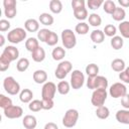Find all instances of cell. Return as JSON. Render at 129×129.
I'll list each match as a JSON object with an SVG mask.
<instances>
[{"label":"cell","instance_id":"cell-13","mask_svg":"<svg viewBox=\"0 0 129 129\" xmlns=\"http://www.w3.org/2000/svg\"><path fill=\"white\" fill-rule=\"evenodd\" d=\"M24 28L28 32H36L39 30V21L34 18H29L24 22Z\"/></svg>","mask_w":129,"mask_h":129},{"label":"cell","instance_id":"cell-12","mask_svg":"<svg viewBox=\"0 0 129 129\" xmlns=\"http://www.w3.org/2000/svg\"><path fill=\"white\" fill-rule=\"evenodd\" d=\"M116 120L121 123V124H125V125H129V110L128 109H122V110H118L116 115Z\"/></svg>","mask_w":129,"mask_h":129},{"label":"cell","instance_id":"cell-29","mask_svg":"<svg viewBox=\"0 0 129 129\" xmlns=\"http://www.w3.org/2000/svg\"><path fill=\"white\" fill-rule=\"evenodd\" d=\"M73 12H74V16H75V18H77V19L80 20L81 22L88 18V10H87L86 7H84V8H80V9H76V10H73Z\"/></svg>","mask_w":129,"mask_h":129},{"label":"cell","instance_id":"cell-30","mask_svg":"<svg viewBox=\"0 0 129 129\" xmlns=\"http://www.w3.org/2000/svg\"><path fill=\"white\" fill-rule=\"evenodd\" d=\"M86 74L90 78H95L99 74V67L96 63H89L86 67Z\"/></svg>","mask_w":129,"mask_h":129},{"label":"cell","instance_id":"cell-4","mask_svg":"<svg viewBox=\"0 0 129 129\" xmlns=\"http://www.w3.org/2000/svg\"><path fill=\"white\" fill-rule=\"evenodd\" d=\"M107 97H108V93L106 89H96L92 94L91 103L96 108L104 106L105 101L107 100Z\"/></svg>","mask_w":129,"mask_h":129},{"label":"cell","instance_id":"cell-16","mask_svg":"<svg viewBox=\"0 0 129 129\" xmlns=\"http://www.w3.org/2000/svg\"><path fill=\"white\" fill-rule=\"evenodd\" d=\"M90 37H91V40L94 42V43H102L105 39V33L103 30H100V29H95L91 32L90 34Z\"/></svg>","mask_w":129,"mask_h":129},{"label":"cell","instance_id":"cell-19","mask_svg":"<svg viewBox=\"0 0 129 129\" xmlns=\"http://www.w3.org/2000/svg\"><path fill=\"white\" fill-rule=\"evenodd\" d=\"M31 56H32V59L36 62H41L44 60L45 58V50L43 47L39 46L38 48H36L33 52H31Z\"/></svg>","mask_w":129,"mask_h":129},{"label":"cell","instance_id":"cell-34","mask_svg":"<svg viewBox=\"0 0 129 129\" xmlns=\"http://www.w3.org/2000/svg\"><path fill=\"white\" fill-rule=\"evenodd\" d=\"M116 4L113 0H107L103 3V9L107 14H112L114 10L116 9Z\"/></svg>","mask_w":129,"mask_h":129},{"label":"cell","instance_id":"cell-18","mask_svg":"<svg viewBox=\"0 0 129 129\" xmlns=\"http://www.w3.org/2000/svg\"><path fill=\"white\" fill-rule=\"evenodd\" d=\"M33 98V93L30 89H23L19 93V100L22 103H30Z\"/></svg>","mask_w":129,"mask_h":129},{"label":"cell","instance_id":"cell-9","mask_svg":"<svg viewBox=\"0 0 129 129\" xmlns=\"http://www.w3.org/2000/svg\"><path fill=\"white\" fill-rule=\"evenodd\" d=\"M56 85L52 82H46L43 84L41 89V97L42 99H53L56 92Z\"/></svg>","mask_w":129,"mask_h":129},{"label":"cell","instance_id":"cell-25","mask_svg":"<svg viewBox=\"0 0 129 129\" xmlns=\"http://www.w3.org/2000/svg\"><path fill=\"white\" fill-rule=\"evenodd\" d=\"M49 9L52 13L58 14L62 11V3L59 0H50L49 1Z\"/></svg>","mask_w":129,"mask_h":129},{"label":"cell","instance_id":"cell-52","mask_svg":"<svg viewBox=\"0 0 129 129\" xmlns=\"http://www.w3.org/2000/svg\"><path fill=\"white\" fill-rule=\"evenodd\" d=\"M121 7H129V0H118Z\"/></svg>","mask_w":129,"mask_h":129},{"label":"cell","instance_id":"cell-17","mask_svg":"<svg viewBox=\"0 0 129 129\" xmlns=\"http://www.w3.org/2000/svg\"><path fill=\"white\" fill-rule=\"evenodd\" d=\"M38 47H39V40L36 37H28L25 40V48L28 51L33 52Z\"/></svg>","mask_w":129,"mask_h":129},{"label":"cell","instance_id":"cell-28","mask_svg":"<svg viewBox=\"0 0 129 129\" xmlns=\"http://www.w3.org/2000/svg\"><path fill=\"white\" fill-rule=\"evenodd\" d=\"M89 30H90L89 24L86 23V22H84V21L79 22V23L76 25V27H75V31H76L78 34H80V35H85V34H87V33L89 32Z\"/></svg>","mask_w":129,"mask_h":129},{"label":"cell","instance_id":"cell-26","mask_svg":"<svg viewBox=\"0 0 129 129\" xmlns=\"http://www.w3.org/2000/svg\"><path fill=\"white\" fill-rule=\"evenodd\" d=\"M56 89H57V92L60 94V95H67L70 93V90H71V84L67 81H60L57 86H56Z\"/></svg>","mask_w":129,"mask_h":129},{"label":"cell","instance_id":"cell-7","mask_svg":"<svg viewBox=\"0 0 129 129\" xmlns=\"http://www.w3.org/2000/svg\"><path fill=\"white\" fill-rule=\"evenodd\" d=\"M71 87L74 90L81 89L85 84V76L80 70H74L71 75Z\"/></svg>","mask_w":129,"mask_h":129},{"label":"cell","instance_id":"cell-6","mask_svg":"<svg viewBox=\"0 0 129 129\" xmlns=\"http://www.w3.org/2000/svg\"><path fill=\"white\" fill-rule=\"evenodd\" d=\"M79 119V112L76 109H69L64 113V116L62 117V125L67 128L74 127Z\"/></svg>","mask_w":129,"mask_h":129},{"label":"cell","instance_id":"cell-53","mask_svg":"<svg viewBox=\"0 0 129 129\" xmlns=\"http://www.w3.org/2000/svg\"><path fill=\"white\" fill-rule=\"evenodd\" d=\"M4 43H5V37L3 34L0 35V46H4Z\"/></svg>","mask_w":129,"mask_h":129},{"label":"cell","instance_id":"cell-8","mask_svg":"<svg viewBox=\"0 0 129 129\" xmlns=\"http://www.w3.org/2000/svg\"><path fill=\"white\" fill-rule=\"evenodd\" d=\"M109 94L112 98L114 99H118V98H122L127 94V88L123 83H114L110 89H109Z\"/></svg>","mask_w":129,"mask_h":129},{"label":"cell","instance_id":"cell-23","mask_svg":"<svg viewBox=\"0 0 129 129\" xmlns=\"http://www.w3.org/2000/svg\"><path fill=\"white\" fill-rule=\"evenodd\" d=\"M110 44L112 46L113 49L115 50H119L123 47V44H124V40H123V37L122 36H119V35H115L114 37L111 38L110 40Z\"/></svg>","mask_w":129,"mask_h":129},{"label":"cell","instance_id":"cell-32","mask_svg":"<svg viewBox=\"0 0 129 129\" xmlns=\"http://www.w3.org/2000/svg\"><path fill=\"white\" fill-rule=\"evenodd\" d=\"M28 67H29V59L26 57H21L16 62V69L18 72L23 73L28 69Z\"/></svg>","mask_w":129,"mask_h":129},{"label":"cell","instance_id":"cell-24","mask_svg":"<svg viewBox=\"0 0 129 129\" xmlns=\"http://www.w3.org/2000/svg\"><path fill=\"white\" fill-rule=\"evenodd\" d=\"M51 56L54 60H61L66 56V49L61 46H56L52 49Z\"/></svg>","mask_w":129,"mask_h":129},{"label":"cell","instance_id":"cell-38","mask_svg":"<svg viewBox=\"0 0 129 129\" xmlns=\"http://www.w3.org/2000/svg\"><path fill=\"white\" fill-rule=\"evenodd\" d=\"M56 68L60 69V70H61V71H63L64 73L69 74V73H71V72H72L73 64H72V62H71L70 60H61V61L57 64V67H56Z\"/></svg>","mask_w":129,"mask_h":129},{"label":"cell","instance_id":"cell-45","mask_svg":"<svg viewBox=\"0 0 129 129\" xmlns=\"http://www.w3.org/2000/svg\"><path fill=\"white\" fill-rule=\"evenodd\" d=\"M85 5H86L85 0H73L72 1V8H73V10L84 8V7H86Z\"/></svg>","mask_w":129,"mask_h":129},{"label":"cell","instance_id":"cell-5","mask_svg":"<svg viewBox=\"0 0 129 129\" xmlns=\"http://www.w3.org/2000/svg\"><path fill=\"white\" fill-rule=\"evenodd\" d=\"M3 88L9 95H17L20 92V85L13 77H6L3 81Z\"/></svg>","mask_w":129,"mask_h":129},{"label":"cell","instance_id":"cell-10","mask_svg":"<svg viewBox=\"0 0 129 129\" xmlns=\"http://www.w3.org/2000/svg\"><path fill=\"white\" fill-rule=\"evenodd\" d=\"M3 113H4V116L8 119H17L23 115V109L20 106L12 105V106L4 109Z\"/></svg>","mask_w":129,"mask_h":129},{"label":"cell","instance_id":"cell-14","mask_svg":"<svg viewBox=\"0 0 129 129\" xmlns=\"http://www.w3.org/2000/svg\"><path fill=\"white\" fill-rule=\"evenodd\" d=\"M32 79L36 84H45L47 81V74L44 70H36L32 75Z\"/></svg>","mask_w":129,"mask_h":129},{"label":"cell","instance_id":"cell-40","mask_svg":"<svg viewBox=\"0 0 129 129\" xmlns=\"http://www.w3.org/2000/svg\"><path fill=\"white\" fill-rule=\"evenodd\" d=\"M12 105H13L12 104V100L9 97H6L3 94L0 95V107L3 110L6 109V108H8V107H10V106H12Z\"/></svg>","mask_w":129,"mask_h":129},{"label":"cell","instance_id":"cell-11","mask_svg":"<svg viewBox=\"0 0 129 129\" xmlns=\"http://www.w3.org/2000/svg\"><path fill=\"white\" fill-rule=\"evenodd\" d=\"M2 53L4 55H6L11 61H14L19 57V50H18V48H16L13 45H7L3 49Z\"/></svg>","mask_w":129,"mask_h":129},{"label":"cell","instance_id":"cell-54","mask_svg":"<svg viewBox=\"0 0 129 129\" xmlns=\"http://www.w3.org/2000/svg\"><path fill=\"white\" fill-rule=\"evenodd\" d=\"M125 72H126V73H127V74L129 75V67H127V68L125 69Z\"/></svg>","mask_w":129,"mask_h":129},{"label":"cell","instance_id":"cell-46","mask_svg":"<svg viewBox=\"0 0 129 129\" xmlns=\"http://www.w3.org/2000/svg\"><path fill=\"white\" fill-rule=\"evenodd\" d=\"M10 22L7 20V19H1L0 20V31L1 32H4V31H7L9 28H10Z\"/></svg>","mask_w":129,"mask_h":129},{"label":"cell","instance_id":"cell-2","mask_svg":"<svg viewBox=\"0 0 129 129\" xmlns=\"http://www.w3.org/2000/svg\"><path fill=\"white\" fill-rule=\"evenodd\" d=\"M60 38H61V42L64 48L71 49V48H74L77 44V37H76L75 32L72 29H69V28L63 29L61 31Z\"/></svg>","mask_w":129,"mask_h":129},{"label":"cell","instance_id":"cell-27","mask_svg":"<svg viewBox=\"0 0 129 129\" xmlns=\"http://www.w3.org/2000/svg\"><path fill=\"white\" fill-rule=\"evenodd\" d=\"M96 116L99 118V119H107L109 116H110V110L108 107L106 106H101V107H98L96 109Z\"/></svg>","mask_w":129,"mask_h":129},{"label":"cell","instance_id":"cell-33","mask_svg":"<svg viewBox=\"0 0 129 129\" xmlns=\"http://www.w3.org/2000/svg\"><path fill=\"white\" fill-rule=\"evenodd\" d=\"M88 18H89V24L92 25V26H94V27L100 26L102 24V18L97 13H91Z\"/></svg>","mask_w":129,"mask_h":129},{"label":"cell","instance_id":"cell-48","mask_svg":"<svg viewBox=\"0 0 129 129\" xmlns=\"http://www.w3.org/2000/svg\"><path fill=\"white\" fill-rule=\"evenodd\" d=\"M121 105L123 106L124 109L129 110V94H126L124 97L121 98Z\"/></svg>","mask_w":129,"mask_h":129},{"label":"cell","instance_id":"cell-51","mask_svg":"<svg viewBox=\"0 0 129 129\" xmlns=\"http://www.w3.org/2000/svg\"><path fill=\"white\" fill-rule=\"evenodd\" d=\"M43 129H58V126L53 122H48V123H46L44 125Z\"/></svg>","mask_w":129,"mask_h":129},{"label":"cell","instance_id":"cell-50","mask_svg":"<svg viewBox=\"0 0 129 129\" xmlns=\"http://www.w3.org/2000/svg\"><path fill=\"white\" fill-rule=\"evenodd\" d=\"M3 6L5 8H11V7H16V1L15 0H4L3 1Z\"/></svg>","mask_w":129,"mask_h":129},{"label":"cell","instance_id":"cell-42","mask_svg":"<svg viewBox=\"0 0 129 129\" xmlns=\"http://www.w3.org/2000/svg\"><path fill=\"white\" fill-rule=\"evenodd\" d=\"M49 31H50V30H48V29H46V28H41V29H39L38 32H37V39L40 40L41 42H45L46 37H47Z\"/></svg>","mask_w":129,"mask_h":129},{"label":"cell","instance_id":"cell-47","mask_svg":"<svg viewBox=\"0 0 129 129\" xmlns=\"http://www.w3.org/2000/svg\"><path fill=\"white\" fill-rule=\"evenodd\" d=\"M54 76H55V78H56V79H58V80H63V79L68 76V74H67V73H64L63 71H61L60 69L56 68V69H55V71H54Z\"/></svg>","mask_w":129,"mask_h":129},{"label":"cell","instance_id":"cell-37","mask_svg":"<svg viewBox=\"0 0 129 129\" xmlns=\"http://www.w3.org/2000/svg\"><path fill=\"white\" fill-rule=\"evenodd\" d=\"M28 109L32 112H38L40 110H42V102L40 100H32L29 104H28Z\"/></svg>","mask_w":129,"mask_h":129},{"label":"cell","instance_id":"cell-43","mask_svg":"<svg viewBox=\"0 0 129 129\" xmlns=\"http://www.w3.org/2000/svg\"><path fill=\"white\" fill-rule=\"evenodd\" d=\"M43 110H51L54 107L53 99H41Z\"/></svg>","mask_w":129,"mask_h":129},{"label":"cell","instance_id":"cell-22","mask_svg":"<svg viewBox=\"0 0 129 129\" xmlns=\"http://www.w3.org/2000/svg\"><path fill=\"white\" fill-rule=\"evenodd\" d=\"M38 21L43 24V25H46V26H49V25H52L54 19H53V16L49 13H46V12H43L39 15L38 17Z\"/></svg>","mask_w":129,"mask_h":129},{"label":"cell","instance_id":"cell-44","mask_svg":"<svg viewBox=\"0 0 129 129\" xmlns=\"http://www.w3.org/2000/svg\"><path fill=\"white\" fill-rule=\"evenodd\" d=\"M4 14L8 19H12L15 17L17 14V9L16 7H11V8H5L4 9Z\"/></svg>","mask_w":129,"mask_h":129},{"label":"cell","instance_id":"cell-1","mask_svg":"<svg viewBox=\"0 0 129 129\" xmlns=\"http://www.w3.org/2000/svg\"><path fill=\"white\" fill-rule=\"evenodd\" d=\"M26 38V30L22 27H16L11 29L7 34V40L13 44L20 43Z\"/></svg>","mask_w":129,"mask_h":129},{"label":"cell","instance_id":"cell-21","mask_svg":"<svg viewBox=\"0 0 129 129\" xmlns=\"http://www.w3.org/2000/svg\"><path fill=\"white\" fill-rule=\"evenodd\" d=\"M112 18L115 21H124L125 17H126V12L124 10V8L122 7H116V9L114 10V12L111 14Z\"/></svg>","mask_w":129,"mask_h":129},{"label":"cell","instance_id":"cell-3","mask_svg":"<svg viewBox=\"0 0 129 129\" xmlns=\"http://www.w3.org/2000/svg\"><path fill=\"white\" fill-rule=\"evenodd\" d=\"M87 87L90 90L96 89H107L108 88V80L103 76H97L95 78L88 77L87 80Z\"/></svg>","mask_w":129,"mask_h":129},{"label":"cell","instance_id":"cell-15","mask_svg":"<svg viewBox=\"0 0 129 129\" xmlns=\"http://www.w3.org/2000/svg\"><path fill=\"white\" fill-rule=\"evenodd\" d=\"M22 124L26 129H34L37 125V120L33 115H25L22 120Z\"/></svg>","mask_w":129,"mask_h":129},{"label":"cell","instance_id":"cell-20","mask_svg":"<svg viewBox=\"0 0 129 129\" xmlns=\"http://www.w3.org/2000/svg\"><path fill=\"white\" fill-rule=\"evenodd\" d=\"M111 68L113 71H115L117 73H121V72L125 71V69H126L125 61L122 58H115L111 62Z\"/></svg>","mask_w":129,"mask_h":129},{"label":"cell","instance_id":"cell-49","mask_svg":"<svg viewBox=\"0 0 129 129\" xmlns=\"http://www.w3.org/2000/svg\"><path fill=\"white\" fill-rule=\"evenodd\" d=\"M119 79H120L121 82L126 83V84H129V75H128L125 71L119 73Z\"/></svg>","mask_w":129,"mask_h":129},{"label":"cell","instance_id":"cell-35","mask_svg":"<svg viewBox=\"0 0 129 129\" xmlns=\"http://www.w3.org/2000/svg\"><path fill=\"white\" fill-rule=\"evenodd\" d=\"M57 42H58V36H57V34L55 32H53V31L50 30L49 33H48V35H47V37H46L45 43L47 45H49V46H53Z\"/></svg>","mask_w":129,"mask_h":129},{"label":"cell","instance_id":"cell-31","mask_svg":"<svg viewBox=\"0 0 129 129\" xmlns=\"http://www.w3.org/2000/svg\"><path fill=\"white\" fill-rule=\"evenodd\" d=\"M118 29H119L122 37L129 38V21L124 20V21L120 22V24L118 26Z\"/></svg>","mask_w":129,"mask_h":129},{"label":"cell","instance_id":"cell-41","mask_svg":"<svg viewBox=\"0 0 129 129\" xmlns=\"http://www.w3.org/2000/svg\"><path fill=\"white\" fill-rule=\"evenodd\" d=\"M104 1L103 0H88L87 5L89 7V9L91 10H96L98 8H100L101 5H103Z\"/></svg>","mask_w":129,"mask_h":129},{"label":"cell","instance_id":"cell-39","mask_svg":"<svg viewBox=\"0 0 129 129\" xmlns=\"http://www.w3.org/2000/svg\"><path fill=\"white\" fill-rule=\"evenodd\" d=\"M103 31H104L105 35H107L109 37H114L116 35V33H117V28L113 24H107Z\"/></svg>","mask_w":129,"mask_h":129},{"label":"cell","instance_id":"cell-36","mask_svg":"<svg viewBox=\"0 0 129 129\" xmlns=\"http://www.w3.org/2000/svg\"><path fill=\"white\" fill-rule=\"evenodd\" d=\"M10 62H11V60L6 55L1 53V55H0V71L5 72L6 70H8L10 67Z\"/></svg>","mask_w":129,"mask_h":129}]
</instances>
